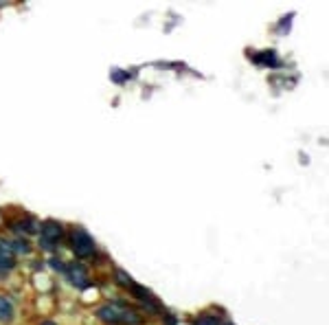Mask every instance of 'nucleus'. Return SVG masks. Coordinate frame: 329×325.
Masks as SVG:
<instances>
[{
    "label": "nucleus",
    "mask_w": 329,
    "mask_h": 325,
    "mask_svg": "<svg viewBox=\"0 0 329 325\" xmlns=\"http://www.w3.org/2000/svg\"><path fill=\"white\" fill-rule=\"evenodd\" d=\"M51 266L55 268V270H62V273H64V270H66L64 262H62V260H57V257H51Z\"/></svg>",
    "instance_id": "9b49d317"
},
{
    "label": "nucleus",
    "mask_w": 329,
    "mask_h": 325,
    "mask_svg": "<svg viewBox=\"0 0 329 325\" xmlns=\"http://www.w3.org/2000/svg\"><path fill=\"white\" fill-rule=\"evenodd\" d=\"M123 308L121 303H112V306H103L97 310V316L105 323H121V316H123Z\"/></svg>",
    "instance_id": "7ed1b4c3"
},
{
    "label": "nucleus",
    "mask_w": 329,
    "mask_h": 325,
    "mask_svg": "<svg viewBox=\"0 0 329 325\" xmlns=\"http://www.w3.org/2000/svg\"><path fill=\"white\" fill-rule=\"evenodd\" d=\"M39 235H42V246L46 250H53V246L64 237V231H62V224L53 222V220H46L42 227H39Z\"/></svg>",
    "instance_id": "f03ea898"
},
{
    "label": "nucleus",
    "mask_w": 329,
    "mask_h": 325,
    "mask_svg": "<svg viewBox=\"0 0 329 325\" xmlns=\"http://www.w3.org/2000/svg\"><path fill=\"white\" fill-rule=\"evenodd\" d=\"M261 55H266V57H255V62H259V64H268V66H279V57H274L276 53L274 51H266V53H261Z\"/></svg>",
    "instance_id": "423d86ee"
},
{
    "label": "nucleus",
    "mask_w": 329,
    "mask_h": 325,
    "mask_svg": "<svg viewBox=\"0 0 329 325\" xmlns=\"http://www.w3.org/2000/svg\"><path fill=\"white\" fill-rule=\"evenodd\" d=\"M72 253L77 257H90L95 253V242H92V237L84 229L72 231Z\"/></svg>",
    "instance_id": "f257e3e1"
},
{
    "label": "nucleus",
    "mask_w": 329,
    "mask_h": 325,
    "mask_svg": "<svg viewBox=\"0 0 329 325\" xmlns=\"http://www.w3.org/2000/svg\"><path fill=\"white\" fill-rule=\"evenodd\" d=\"M116 281L121 283V286H125V288H132V286H134V281H132L130 277L123 273V270H116Z\"/></svg>",
    "instance_id": "1a4fd4ad"
},
{
    "label": "nucleus",
    "mask_w": 329,
    "mask_h": 325,
    "mask_svg": "<svg viewBox=\"0 0 329 325\" xmlns=\"http://www.w3.org/2000/svg\"><path fill=\"white\" fill-rule=\"evenodd\" d=\"M220 323H222V319L215 314H202L200 319L195 321V325H220Z\"/></svg>",
    "instance_id": "6e6552de"
},
{
    "label": "nucleus",
    "mask_w": 329,
    "mask_h": 325,
    "mask_svg": "<svg viewBox=\"0 0 329 325\" xmlns=\"http://www.w3.org/2000/svg\"><path fill=\"white\" fill-rule=\"evenodd\" d=\"M13 257L11 255H5V253H0V275H5V273H9V270L13 268Z\"/></svg>",
    "instance_id": "0eeeda50"
},
{
    "label": "nucleus",
    "mask_w": 329,
    "mask_h": 325,
    "mask_svg": "<svg viewBox=\"0 0 329 325\" xmlns=\"http://www.w3.org/2000/svg\"><path fill=\"white\" fill-rule=\"evenodd\" d=\"M11 246H13V250H18V253H29V250H31L26 242H13Z\"/></svg>",
    "instance_id": "9d476101"
},
{
    "label": "nucleus",
    "mask_w": 329,
    "mask_h": 325,
    "mask_svg": "<svg viewBox=\"0 0 329 325\" xmlns=\"http://www.w3.org/2000/svg\"><path fill=\"white\" fill-rule=\"evenodd\" d=\"M44 325H53V323H44Z\"/></svg>",
    "instance_id": "f8f14e48"
},
{
    "label": "nucleus",
    "mask_w": 329,
    "mask_h": 325,
    "mask_svg": "<svg viewBox=\"0 0 329 325\" xmlns=\"http://www.w3.org/2000/svg\"><path fill=\"white\" fill-rule=\"evenodd\" d=\"M66 273H68V277H70V281L75 283L77 288H81V290H86L90 286V281H88V275H86V268L81 266V264H72L70 268H66Z\"/></svg>",
    "instance_id": "20e7f679"
},
{
    "label": "nucleus",
    "mask_w": 329,
    "mask_h": 325,
    "mask_svg": "<svg viewBox=\"0 0 329 325\" xmlns=\"http://www.w3.org/2000/svg\"><path fill=\"white\" fill-rule=\"evenodd\" d=\"M13 319V303L7 297H0V321L9 323Z\"/></svg>",
    "instance_id": "39448f33"
},
{
    "label": "nucleus",
    "mask_w": 329,
    "mask_h": 325,
    "mask_svg": "<svg viewBox=\"0 0 329 325\" xmlns=\"http://www.w3.org/2000/svg\"><path fill=\"white\" fill-rule=\"evenodd\" d=\"M226 325H233V323H226Z\"/></svg>",
    "instance_id": "ddd939ff"
}]
</instances>
